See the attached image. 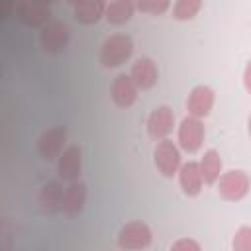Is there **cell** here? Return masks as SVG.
Wrapping results in <instances>:
<instances>
[{
	"instance_id": "13",
	"label": "cell",
	"mask_w": 251,
	"mask_h": 251,
	"mask_svg": "<svg viewBox=\"0 0 251 251\" xmlns=\"http://www.w3.org/2000/svg\"><path fill=\"white\" fill-rule=\"evenodd\" d=\"M63 194H65V188L59 180L45 182L37 194L39 210L47 216H55V214L63 212Z\"/></svg>"
},
{
	"instance_id": "25",
	"label": "cell",
	"mask_w": 251,
	"mask_h": 251,
	"mask_svg": "<svg viewBox=\"0 0 251 251\" xmlns=\"http://www.w3.org/2000/svg\"><path fill=\"white\" fill-rule=\"evenodd\" d=\"M247 133H249V137H251V114H249V118H247Z\"/></svg>"
},
{
	"instance_id": "14",
	"label": "cell",
	"mask_w": 251,
	"mask_h": 251,
	"mask_svg": "<svg viewBox=\"0 0 251 251\" xmlns=\"http://www.w3.org/2000/svg\"><path fill=\"white\" fill-rule=\"evenodd\" d=\"M129 76L133 78V82L137 84L139 90H149L157 84L159 80V69H157V63L151 59V57H139L133 61L131 65V71H129Z\"/></svg>"
},
{
	"instance_id": "11",
	"label": "cell",
	"mask_w": 251,
	"mask_h": 251,
	"mask_svg": "<svg viewBox=\"0 0 251 251\" xmlns=\"http://www.w3.org/2000/svg\"><path fill=\"white\" fill-rule=\"evenodd\" d=\"M137 92H139L137 84L126 73L116 75L112 84H110V96H112V102L118 108H131L137 100Z\"/></svg>"
},
{
	"instance_id": "3",
	"label": "cell",
	"mask_w": 251,
	"mask_h": 251,
	"mask_svg": "<svg viewBox=\"0 0 251 251\" xmlns=\"http://www.w3.org/2000/svg\"><path fill=\"white\" fill-rule=\"evenodd\" d=\"M251 178L245 171L231 169L226 171L218 180V194L227 202H239L249 194Z\"/></svg>"
},
{
	"instance_id": "18",
	"label": "cell",
	"mask_w": 251,
	"mask_h": 251,
	"mask_svg": "<svg viewBox=\"0 0 251 251\" xmlns=\"http://www.w3.org/2000/svg\"><path fill=\"white\" fill-rule=\"evenodd\" d=\"M200 165V171H202V178H204V184H216L220 180V176L224 175V161L220 157V153L216 149H208L204 151L202 159L198 161Z\"/></svg>"
},
{
	"instance_id": "19",
	"label": "cell",
	"mask_w": 251,
	"mask_h": 251,
	"mask_svg": "<svg viewBox=\"0 0 251 251\" xmlns=\"http://www.w3.org/2000/svg\"><path fill=\"white\" fill-rule=\"evenodd\" d=\"M133 12H135V2H131V0H112V2L106 4L104 18L114 25H122V24H127L131 20Z\"/></svg>"
},
{
	"instance_id": "7",
	"label": "cell",
	"mask_w": 251,
	"mask_h": 251,
	"mask_svg": "<svg viewBox=\"0 0 251 251\" xmlns=\"http://www.w3.org/2000/svg\"><path fill=\"white\" fill-rule=\"evenodd\" d=\"M67 127L65 126H53L47 127L39 137H37V153L45 161H55L61 157V153L67 149Z\"/></svg>"
},
{
	"instance_id": "6",
	"label": "cell",
	"mask_w": 251,
	"mask_h": 251,
	"mask_svg": "<svg viewBox=\"0 0 251 251\" xmlns=\"http://www.w3.org/2000/svg\"><path fill=\"white\" fill-rule=\"evenodd\" d=\"M176 137H178V147L182 151L196 153V151H200V147L204 143L206 127H204L202 120L192 118V116H186V118H182V122L178 126Z\"/></svg>"
},
{
	"instance_id": "15",
	"label": "cell",
	"mask_w": 251,
	"mask_h": 251,
	"mask_svg": "<svg viewBox=\"0 0 251 251\" xmlns=\"http://www.w3.org/2000/svg\"><path fill=\"white\" fill-rule=\"evenodd\" d=\"M106 4L104 0H75L73 2V16L76 22L84 25L98 24L104 14H106Z\"/></svg>"
},
{
	"instance_id": "8",
	"label": "cell",
	"mask_w": 251,
	"mask_h": 251,
	"mask_svg": "<svg viewBox=\"0 0 251 251\" xmlns=\"http://www.w3.org/2000/svg\"><path fill=\"white\" fill-rule=\"evenodd\" d=\"M16 16L25 27H43L51 22V6L45 2L22 0L16 4Z\"/></svg>"
},
{
	"instance_id": "9",
	"label": "cell",
	"mask_w": 251,
	"mask_h": 251,
	"mask_svg": "<svg viewBox=\"0 0 251 251\" xmlns=\"http://www.w3.org/2000/svg\"><path fill=\"white\" fill-rule=\"evenodd\" d=\"M147 133L155 141L169 139L173 127H175V114L169 106H157L147 116Z\"/></svg>"
},
{
	"instance_id": "21",
	"label": "cell",
	"mask_w": 251,
	"mask_h": 251,
	"mask_svg": "<svg viewBox=\"0 0 251 251\" xmlns=\"http://www.w3.org/2000/svg\"><path fill=\"white\" fill-rule=\"evenodd\" d=\"M169 8H173L169 0H139V2H135V10L149 14V16H161Z\"/></svg>"
},
{
	"instance_id": "2",
	"label": "cell",
	"mask_w": 251,
	"mask_h": 251,
	"mask_svg": "<svg viewBox=\"0 0 251 251\" xmlns=\"http://www.w3.org/2000/svg\"><path fill=\"white\" fill-rule=\"evenodd\" d=\"M118 247L124 251H143L153 241L151 227L141 220H131L124 224L118 231Z\"/></svg>"
},
{
	"instance_id": "22",
	"label": "cell",
	"mask_w": 251,
	"mask_h": 251,
	"mask_svg": "<svg viewBox=\"0 0 251 251\" xmlns=\"http://www.w3.org/2000/svg\"><path fill=\"white\" fill-rule=\"evenodd\" d=\"M233 251H251V226H241L231 239Z\"/></svg>"
},
{
	"instance_id": "12",
	"label": "cell",
	"mask_w": 251,
	"mask_h": 251,
	"mask_svg": "<svg viewBox=\"0 0 251 251\" xmlns=\"http://www.w3.org/2000/svg\"><path fill=\"white\" fill-rule=\"evenodd\" d=\"M80 173H82V149H80V145L73 143L57 159V175L63 180L75 182V180H78Z\"/></svg>"
},
{
	"instance_id": "4",
	"label": "cell",
	"mask_w": 251,
	"mask_h": 251,
	"mask_svg": "<svg viewBox=\"0 0 251 251\" xmlns=\"http://www.w3.org/2000/svg\"><path fill=\"white\" fill-rule=\"evenodd\" d=\"M153 161H155V167L157 171L171 178L175 175H178L180 167H182V159H180V149L175 141L171 139H163V141H157L155 149H153Z\"/></svg>"
},
{
	"instance_id": "17",
	"label": "cell",
	"mask_w": 251,
	"mask_h": 251,
	"mask_svg": "<svg viewBox=\"0 0 251 251\" xmlns=\"http://www.w3.org/2000/svg\"><path fill=\"white\" fill-rule=\"evenodd\" d=\"M86 184L80 180L69 182V186H65V194H63V212L67 216H78L84 210L86 204Z\"/></svg>"
},
{
	"instance_id": "24",
	"label": "cell",
	"mask_w": 251,
	"mask_h": 251,
	"mask_svg": "<svg viewBox=\"0 0 251 251\" xmlns=\"http://www.w3.org/2000/svg\"><path fill=\"white\" fill-rule=\"evenodd\" d=\"M243 86H245V90L251 94V61L245 65V69H243Z\"/></svg>"
},
{
	"instance_id": "1",
	"label": "cell",
	"mask_w": 251,
	"mask_h": 251,
	"mask_svg": "<svg viewBox=\"0 0 251 251\" xmlns=\"http://www.w3.org/2000/svg\"><path fill=\"white\" fill-rule=\"evenodd\" d=\"M133 55V39L127 33H112L100 45V63L106 69L122 67Z\"/></svg>"
},
{
	"instance_id": "16",
	"label": "cell",
	"mask_w": 251,
	"mask_h": 251,
	"mask_svg": "<svg viewBox=\"0 0 251 251\" xmlns=\"http://www.w3.org/2000/svg\"><path fill=\"white\" fill-rule=\"evenodd\" d=\"M178 184H180V188L186 196H198L202 192L204 178H202L200 165L196 161L182 163V167L178 171Z\"/></svg>"
},
{
	"instance_id": "5",
	"label": "cell",
	"mask_w": 251,
	"mask_h": 251,
	"mask_svg": "<svg viewBox=\"0 0 251 251\" xmlns=\"http://www.w3.org/2000/svg\"><path fill=\"white\" fill-rule=\"evenodd\" d=\"M69 39H71V27L61 20H51L39 31V45L45 53H51V55L65 51L69 45Z\"/></svg>"
},
{
	"instance_id": "10",
	"label": "cell",
	"mask_w": 251,
	"mask_h": 251,
	"mask_svg": "<svg viewBox=\"0 0 251 251\" xmlns=\"http://www.w3.org/2000/svg\"><path fill=\"white\" fill-rule=\"evenodd\" d=\"M214 102H216V92H214L208 84H198V86H194V88L188 92V98H186L188 116L198 118V120L210 116V112H212V108H214Z\"/></svg>"
},
{
	"instance_id": "20",
	"label": "cell",
	"mask_w": 251,
	"mask_h": 251,
	"mask_svg": "<svg viewBox=\"0 0 251 251\" xmlns=\"http://www.w3.org/2000/svg\"><path fill=\"white\" fill-rule=\"evenodd\" d=\"M173 18L178 22H186L198 16V12L202 10V2L200 0H176L173 4Z\"/></svg>"
},
{
	"instance_id": "23",
	"label": "cell",
	"mask_w": 251,
	"mask_h": 251,
	"mask_svg": "<svg viewBox=\"0 0 251 251\" xmlns=\"http://www.w3.org/2000/svg\"><path fill=\"white\" fill-rule=\"evenodd\" d=\"M169 251H202V247L192 237H180V239L173 241V245H171Z\"/></svg>"
}]
</instances>
